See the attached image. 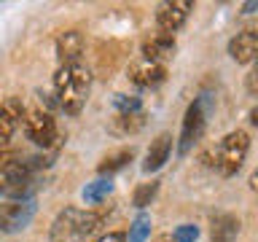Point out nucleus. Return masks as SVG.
I'll return each instance as SVG.
<instances>
[{
	"label": "nucleus",
	"instance_id": "nucleus-1",
	"mask_svg": "<svg viewBox=\"0 0 258 242\" xmlns=\"http://www.w3.org/2000/svg\"><path fill=\"white\" fill-rule=\"evenodd\" d=\"M43 167L40 159H27L16 148H0V197L6 199H32L35 172Z\"/></svg>",
	"mask_w": 258,
	"mask_h": 242
},
{
	"label": "nucleus",
	"instance_id": "nucleus-2",
	"mask_svg": "<svg viewBox=\"0 0 258 242\" xmlns=\"http://www.w3.org/2000/svg\"><path fill=\"white\" fill-rule=\"evenodd\" d=\"M89 86H92V73H89L86 65L81 62H73V65H59L54 76V89H56V97H59V108L70 116L81 113L86 102V94H89Z\"/></svg>",
	"mask_w": 258,
	"mask_h": 242
},
{
	"label": "nucleus",
	"instance_id": "nucleus-3",
	"mask_svg": "<svg viewBox=\"0 0 258 242\" xmlns=\"http://www.w3.org/2000/svg\"><path fill=\"white\" fill-rule=\"evenodd\" d=\"M100 223H102V213L64 207L54 218L51 231H48V242H86V237H92L100 229Z\"/></svg>",
	"mask_w": 258,
	"mask_h": 242
},
{
	"label": "nucleus",
	"instance_id": "nucleus-4",
	"mask_svg": "<svg viewBox=\"0 0 258 242\" xmlns=\"http://www.w3.org/2000/svg\"><path fill=\"white\" fill-rule=\"evenodd\" d=\"M247 148H250L247 132H242V129H237V132H229L221 143H218L213 167H215L223 177L237 175L239 167H242V161H245V156H247Z\"/></svg>",
	"mask_w": 258,
	"mask_h": 242
},
{
	"label": "nucleus",
	"instance_id": "nucleus-5",
	"mask_svg": "<svg viewBox=\"0 0 258 242\" xmlns=\"http://www.w3.org/2000/svg\"><path fill=\"white\" fill-rule=\"evenodd\" d=\"M35 215V199H6L0 205V231L16 234L24 231Z\"/></svg>",
	"mask_w": 258,
	"mask_h": 242
},
{
	"label": "nucleus",
	"instance_id": "nucleus-6",
	"mask_svg": "<svg viewBox=\"0 0 258 242\" xmlns=\"http://www.w3.org/2000/svg\"><path fill=\"white\" fill-rule=\"evenodd\" d=\"M24 132H27V137L35 145H40V148H51V145H56V140H59L54 118L40 108L24 110Z\"/></svg>",
	"mask_w": 258,
	"mask_h": 242
},
{
	"label": "nucleus",
	"instance_id": "nucleus-7",
	"mask_svg": "<svg viewBox=\"0 0 258 242\" xmlns=\"http://www.w3.org/2000/svg\"><path fill=\"white\" fill-rule=\"evenodd\" d=\"M229 54L234 62L247 65V62H258V24H250L242 32L231 38L229 43Z\"/></svg>",
	"mask_w": 258,
	"mask_h": 242
},
{
	"label": "nucleus",
	"instance_id": "nucleus-8",
	"mask_svg": "<svg viewBox=\"0 0 258 242\" xmlns=\"http://www.w3.org/2000/svg\"><path fill=\"white\" fill-rule=\"evenodd\" d=\"M205 132V108H202V102H191L188 110H185V118H183V132H180V153L191 151V145L202 137Z\"/></svg>",
	"mask_w": 258,
	"mask_h": 242
},
{
	"label": "nucleus",
	"instance_id": "nucleus-9",
	"mask_svg": "<svg viewBox=\"0 0 258 242\" xmlns=\"http://www.w3.org/2000/svg\"><path fill=\"white\" fill-rule=\"evenodd\" d=\"M194 8L191 0H175V3H164L161 11L156 14V24L161 30V35H169V32L180 30L183 22L188 19V11Z\"/></svg>",
	"mask_w": 258,
	"mask_h": 242
},
{
	"label": "nucleus",
	"instance_id": "nucleus-10",
	"mask_svg": "<svg viewBox=\"0 0 258 242\" xmlns=\"http://www.w3.org/2000/svg\"><path fill=\"white\" fill-rule=\"evenodd\" d=\"M24 121V105L16 97H8V100L0 102V148L11 140V135L19 129V124Z\"/></svg>",
	"mask_w": 258,
	"mask_h": 242
},
{
	"label": "nucleus",
	"instance_id": "nucleus-11",
	"mask_svg": "<svg viewBox=\"0 0 258 242\" xmlns=\"http://www.w3.org/2000/svg\"><path fill=\"white\" fill-rule=\"evenodd\" d=\"M167 76V68L161 62H151V59H137L129 65V81L137 86H143V89H148V86H156L161 84Z\"/></svg>",
	"mask_w": 258,
	"mask_h": 242
},
{
	"label": "nucleus",
	"instance_id": "nucleus-12",
	"mask_svg": "<svg viewBox=\"0 0 258 242\" xmlns=\"http://www.w3.org/2000/svg\"><path fill=\"white\" fill-rule=\"evenodd\" d=\"M81 54H84V35L78 30H68L56 38V56H59L62 65L78 62Z\"/></svg>",
	"mask_w": 258,
	"mask_h": 242
},
{
	"label": "nucleus",
	"instance_id": "nucleus-13",
	"mask_svg": "<svg viewBox=\"0 0 258 242\" xmlns=\"http://www.w3.org/2000/svg\"><path fill=\"white\" fill-rule=\"evenodd\" d=\"M169 151H172V137L167 132H161L156 140L151 143L148 153H145V161H143V169L145 172H156V169L164 167V161L169 159Z\"/></svg>",
	"mask_w": 258,
	"mask_h": 242
},
{
	"label": "nucleus",
	"instance_id": "nucleus-14",
	"mask_svg": "<svg viewBox=\"0 0 258 242\" xmlns=\"http://www.w3.org/2000/svg\"><path fill=\"white\" fill-rule=\"evenodd\" d=\"M172 54H175V38L172 35H156V38H148L143 43V59L161 62Z\"/></svg>",
	"mask_w": 258,
	"mask_h": 242
},
{
	"label": "nucleus",
	"instance_id": "nucleus-15",
	"mask_svg": "<svg viewBox=\"0 0 258 242\" xmlns=\"http://www.w3.org/2000/svg\"><path fill=\"white\" fill-rule=\"evenodd\" d=\"M239 234V218L237 215H218L213 221V231H210V239L213 242H234Z\"/></svg>",
	"mask_w": 258,
	"mask_h": 242
},
{
	"label": "nucleus",
	"instance_id": "nucleus-16",
	"mask_svg": "<svg viewBox=\"0 0 258 242\" xmlns=\"http://www.w3.org/2000/svg\"><path fill=\"white\" fill-rule=\"evenodd\" d=\"M135 159V151L132 148H118V151H113V153H108L102 161H100V175H110V172H116V169H121V167H126L129 161Z\"/></svg>",
	"mask_w": 258,
	"mask_h": 242
},
{
	"label": "nucleus",
	"instance_id": "nucleus-17",
	"mask_svg": "<svg viewBox=\"0 0 258 242\" xmlns=\"http://www.w3.org/2000/svg\"><path fill=\"white\" fill-rule=\"evenodd\" d=\"M110 191H113L110 177H100V180L89 183L86 189H84V202H86V205H97V202H102Z\"/></svg>",
	"mask_w": 258,
	"mask_h": 242
},
{
	"label": "nucleus",
	"instance_id": "nucleus-18",
	"mask_svg": "<svg viewBox=\"0 0 258 242\" xmlns=\"http://www.w3.org/2000/svg\"><path fill=\"white\" fill-rule=\"evenodd\" d=\"M151 237V215L148 213H140L132 221V226H129V242H145Z\"/></svg>",
	"mask_w": 258,
	"mask_h": 242
},
{
	"label": "nucleus",
	"instance_id": "nucleus-19",
	"mask_svg": "<svg viewBox=\"0 0 258 242\" xmlns=\"http://www.w3.org/2000/svg\"><path fill=\"white\" fill-rule=\"evenodd\" d=\"M145 124V116L143 110H135V113H118L116 116V132H137Z\"/></svg>",
	"mask_w": 258,
	"mask_h": 242
},
{
	"label": "nucleus",
	"instance_id": "nucleus-20",
	"mask_svg": "<svg viewBox=\"0 0 258 242\" xmlns=\"http://www.w3.org/2000/svg\"><path fill=\"white\" fill-rule=\"evenodd\" d=\"M156 191H159V183H156V180L137 186V191H135V207L143 210L145 205H151V199L156 197Z\"/></svg>",
	"mask_w": 258,
	"mask_h": 242
},
{
	"label": "nucleus",
	"instance_id": "nucleus-21",
	"mask_svg": "<svg viewBox=\"0 0 258 242\" xmlns=\"http://www.w3.org/2000/svg\"><path fill=\"white\" fill-rule=\"evenodd\" d=\"M197 237H199V229L191 223H183L175 229V242H197Z\"/></svg>",
	"mask_w": 258,
	"mask_h": 242
},
{
	"label": "nucleus",
	"instance_id": "nucleus-22",
	"mask_svg": "<svg viewBox=\"0 0 258 242\" xmlns=\"http://www.w3.org/2000/svg\"><path fill=\"white\" fill-rule=\"evenodd\" d=\"M116 108L121 113H135V110H140V100L137 97H126V94H116Z\"/></svg>",
	"mask_w": 258,
	"mask_h": 242
},
{
	"label": "nucleus",
	"instance_id": "nucleus-23",
	"mask_svg": "<svg viewBox=\"0 0 258 242\" xmlns=\"http://www.w3.org/2000/svg\"><path fill=\"white\" fill-rule=\"evenodd\" d=\"M94 242H126V234L124 231H110V234H102V237L94 239Z\"/></svg>",
	"mask_w": 258,
	"mask_h": 242
},
{
	"label": "nucleus",
	"instance_id": "nucleus-24",
	"mask_svg": "<svg viewBox=\"0 0 258 242\" xmlns=\"http://www.w3.org/2000/svg\"><path fill=\"white\" fill-rule=\"evenodd\" d=\"M247 84H250V89H253V92H258V62H255V68H253V73H250Z\"/></svg>",
	"mask_w": 258,
	"mask_h": 242
},
{
	"label": "nucleus",
	"instance_id": "nucleus-25",
	"mask_svg": "<svg viewBox=\"0 0 258 242\" xmlns=\"http://www.w3.org/2000/svg\"><path fill=\"white\" fill-rule=\"evenodd\" d=\"M250 189H253V191H258V169H255L253 175H250Z\"/></svg>",
	"mask_w": 258,
	"mask_h": 242
},
{
	"label": "nucleus",
	"instance_id": "nucleus-26",
	"mask_svg": "<svg viewBox=\"0 0 258 242\" xmlns=\"http://www.w3.org/2000/svg\"><path fill=\"white\" fill-rule=\"evenodd\" d=\"M250 121H253V124L258 127V108H253V110H250Z\"/></svg>",
	"mask_w": 258,
	"mask_h": 242
},
{
	"label": "nucleus",
	"instance_id": "nucleus-27",
	"mask_svg": "<svg viewBox=\"0 0 258 242\" xmlns=\"http://www.w3.org/2000/svg\"><path fill=\"white\" fill-rule=\"evenodd\" d=\"M242 8H245V14H250V11H255V8H258V3H245Z\"/></svg>",
	"mask_w": 258,
	"mask_h": 242
}]
</instances>
